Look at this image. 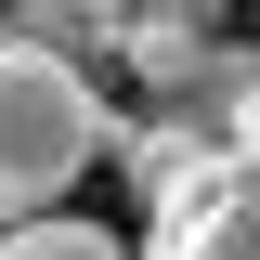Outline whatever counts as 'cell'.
Listing matches in <instances>:
<instances>
[{"instance_id": "cell-1", "label": "cell", "mask_w": 260, "mask_h": 260, "mask_svg": "<svg viewBox=\"0 0 260 260\" xmlns=\"http://www.w3.org/2000/svg\"><path fill=\"white\" fill-rule=\"evenodd\" d=\"M117 143L91 91V52H52V39L0 26V234L26 221V208H65V182Z\"/></svg>"}, {"instance_id": "cell-2", "label": "cell", "mask_w": 260, "mask_h": 260, "mask_svg": "<svg viewBox=\"0 0 260 260\" xmlns=\"http://www.w3.org/2000/svg\"><path fill=\"white\" fill-rule=\"evenodd\" d=\"M143 247H260V143L195 156L182 182L143 208Z\"/></svg>"}, {"instance_id": "cell-3", "label": "cell", "mask_w": 260, "mask_h": 260, "mask_svg": "<svg viewBox=\"0 0 260 260\" xmlns=\"http://www.w3.org/2000/svg\"><path fill=\"white\" fill-rule=\"evenodd\" d=\"M0 247H39V260H104L117 234H104V221H78V208H26V221L0 234Z\"/></svg>"}, {"instance_id": "cell-4", "label": "cell", "mask_w": 260, "mask_h": 260, "mask_svg": "<svg viewBox=\"0 0 260 260\" xmlns=\"http://www.w3.org/2000/svg\"><path fill=\"white\" fill-rule=\"evenodd\" d=\"M208 91H221V130H234V143H260V39L208 65Z\"/></svg>"}]
</instances>
